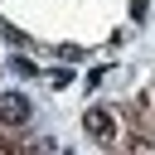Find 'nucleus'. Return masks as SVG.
I'll list each match as a JSON object with an SVG mask.
<instances>
[{
  "label": "nucleus",
  "instance_id": "obj_3",
  "mask_svg": "<svg viewBox=\"0 0 155 155\" xmlns=\"http://www.w3.org/2000/svg\"><path fill=\"white\" fill-rule=\"evenodd\" d=\"M10 73H19V78H39V68H34L29 58H19V53L10 58Z\"/></svg>",
  "mask_w": 155,
  "mask_h": 155
},
{
  "label": "nucleus",
  "instance_id": "obj_4",
  "mask_svg": "<svg viewBox=\"0 0 155 155\" xmlns=\"http://www.w3.org/2000/svg\"><path fill=\"white\" fill-rule=\"evenodd\" d=\"M48 82H53V87H68V82H73V68H53Z\"/></svg>",
  "mask_w": 155,
  "mask_h": 155
},
{
  "label": "nucleus",
  "instance_id": "obj_1",
  "mask_svg": "<svg viewBox=\"0 0 155 155\" xmlns=\"http://www.w3.org/2000/svg\"><path fill=\"white\" fill-rule=\"evenodd\" d=\"M82 131H87L92 140L111 145V140H116V107H87V111H82Z\"/></svg>",
  "mask_w": 155,
  "mask_h": 155
},
{
  "label": "nucleus",
  "instance_id": "obj_2",
  "mask_svg": "<svg viewBox=\"0 0 155 155\" xmlns=\"http://www.w3.org/2000/svg\"><path fill=\"white\" fill-rule=\"evenodd\" d=\"M24 126H29V97L0 92V131H24Z\"/></svg>",
  "mask_w": 155,
  "mask_h": 155
}]
</instances>
